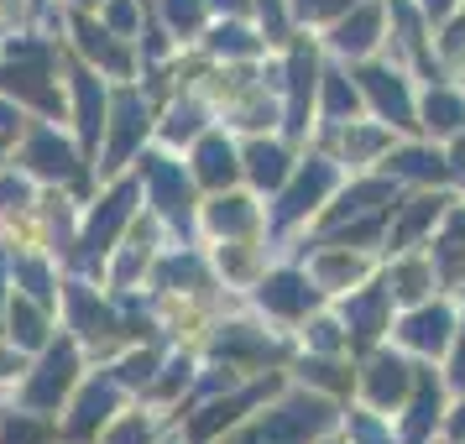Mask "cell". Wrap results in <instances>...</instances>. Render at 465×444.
I'll return each mask as SVG.
<instances>
[{
	"instance_id": "1",
	"label": "cell",
	"mask_w": 465,
	"mask_h": 444,
	"mask_svg": "<svg viewBox=\"0 0 465 444\" xmlns=\"http://www.w3.org/2000/svg\"><path fill=\"white\" fill-rule=\"evenodd\" d=\"M252 163H256V178H267V183L282 178V152H277V147H256Z\"/></svg>"
},
{
	"instance_id": "2",
	"label": "cell",
	"mask_w": 465,
	"mask_h": 444,
	"mask_svg": "<svg viewBox=\"0 0 465 444\" xmlns=\"http://www.w3.org/2000/svg\"><path fill=\"white\" fill-rule=\"evenodd\" d=\"M220 173L231 178V147L210 142V147H204V178H220Z\"/></svg>"
}]
</instances>
